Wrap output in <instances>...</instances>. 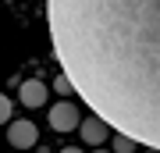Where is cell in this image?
I'll return each mask as SVG.
<instances>
[{
	"label": "cell",
	"mask_w": 160,
	"mask_h": 153,
	"mask_svg": "<svg viewBox=\"0 0 160 153\" xmlns=\"http://www.w3.org/2000/svg\"><path fill=\"white\" fill-rule=\"evenodd\" d=\"M46 25L86 107L160 150V0H46Z\"/></svg>",
	"instance_id": "1"
},
{
	"label": "cell",
	"mask_w": 160,
	"mask_h": 153,
	"mask_svg": "<svg viewBox=\"0 0 160 153\" xmlns=\"http://www.w3.org/2000/svg\"><path fill=\"white\" fill-rule=\"evenodd\" d=\"M36 139H39V132H36L32 121H25V118L7 121V146H14V150H32Z\"/></svg>",
	"instance_id": "2"
},
{
	"label": "cell",
	"mask_w": 160,
	"mask_h": 153,
	"mask_svg": "<svg viewBox=\"0 0 160 153\" xmlns=\"http://www.w3.org/2000/svg\"><path fill=\"white\" fill-rule=\"evenodd\" d=\"M46 118H50V128H53V132H71V128L82 125V121H78V107H75V103H68V100L53 103Z\"/></svg>",
	"instance_id": "3"
},
{
	"label": "cell",
	"mask_w": 160,
	"mask_h": 153,
	"mask_svg": "<svg viewBox=\"0 0 160 153\" xmlns=\"http://www.w3.org/2000/svg\"><path fill=\"white\" fill-rule=\"evenodd\" d=\"M107 132H114V128H110L107 121L100 118V114H89V118H82V125H78V135H82V142H89L92 150L107 142Z\"/></svg>",
	"instance_id": "4"
},
{
	"label": "cell",
	"mask_w": 160,
	"mask_h": 153,
	"mask_svg": "<svg viewBox=\"0 0 160 153\" xmlns=\"http://www.w3.org/2000/svg\"><path fill=\"white\" fill-rule=\"evenodd\" d=\"M18 100H22L25 107H43V103H46V85L36 82V79L22 82V85H18Z\"/></svg>",
	"instance_id": "5"
},
{
	"label": "cell",
	"mask_w": 160,
	"mask_h": 153,
	"mask_svg": "<svg viewBox=\"0 0 160 153\" xmlns=\"http://www.w3.org/2000/svg\"><path fill=\"white\" fill-rule=\"evenodd\" d=\"M110 150L114 153H132L135 150V139L125 135V132H114V135H110Z\"/></svg>",
	"instance_id": "6"
},
{
	"label": "cell",
	"mask_w": 160,
	"mask_h": 153,
	"mask_svg": "<svg viewBox=\"0 0 160 153\" xmlns=\"http://www.w3.org/2000/svg\"><path fill=\"white\" fill-rule=\"evenodd\" d=\"M53 93H61V96H68V93H75V85H71V79H68V75H57V79H53Z\"/></svg>",
	"instance_id": "7"
},
{
	"label": "cell",
	"mask_w": 160,
	"mask_h": 153,
	"mask_svg": "<svg viewBox=\"0 0 160 153\" xmlns=\"http://www.w3.org/2000/svg\"><path fill=\"white\" fill-rule=\"evenodd\" d=\"M61 153H82V150H78V146H64Z\"/></svg>",
	"instance_id": "8"
},
{
	"label": "cell",
	"mask_w": 160,
	"mask_h": 153,
	"mask_svg": "<svg viewBox=\"0 0 160 153\" xmlns=\"http://www.w3.org/2000/svg\"><path fill=\"white\" fill-rule=\"evenodd\" d=\"M92 153H114V150H107V146H96V150H92Z\"/></svg>",
	"instance_id": "9"
}]
</instances>
